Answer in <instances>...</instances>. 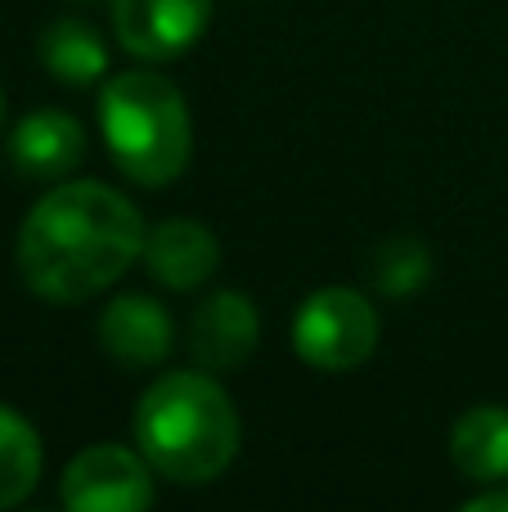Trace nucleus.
Masks as SVG:
<instances>
[{"label": "nucleus", "mask_w": 508, "mask_h": 512, "mask_svg": "<svg viewBox=\"0 0 508 512\" xmlns=\"http://www.w3.org/2000/svg\"><path fill=\"white\" fill-rule=\"evenodd\" d=\"M144 252V221L117 189L68 180L27 212L18 230V270L36 297L72 306L117 283Z\"/></svg>", "instance_id": "nucleus-1"}, {"label": "nucleus", "mask_w": 508, "mask_h": 512, "mask_svg": "<svg viewBox=\"0 0 508 512\" xmlns=\"http://www.w3.org/2000/svg\"><path fill=\"white\" fill-rule=\"evenodd\" d=\"M239 414L216 378L180 369L158 378L135 405V445L176 486H207L239 454Z\"/></svg>", "instance_id": "nucleus-2"}, {"label": "nucleus", "mask_w": 508, "mask_h": 512, "mask_svg": "<svg viewBox=\"0 0 508 512\" xmlns=\"http://www.w3.org/2000/svg\"><path fill=\"white\" fill-rule=\"evenodd\" d=\"M99 131L117 171L144 189H162L189 167V104L162 72H117L99 90Z\"/></svg>", "instance_id": "nucleus-3"}, {"label": "nucleus", "mask_w": 508, "mask_h": 512, "mask_svg": "<svg viewBox=\"0 0 508 512\" xmlns=\"http://www.w3.org/2000/svg\"><path fill=\"white\" fill-rule=\"evenodd\" d=\"M293 346L320 373L360 369L378 346V310L356 288H320L297 310Z\"/></svg>", "instance_id": "nucleus-4"}, {"label": "nucleus", "mask_w": 508, "mask_h": 512, "mask_svg": "<svg viewBox=\"0 0 508 512\" xmlns=\"http://www.w3.org/2000/svg\"><path fill=\"white\" fill-rule=\"evenodd\" d=\"M63 512H149V459L126 445H86L63 468Z\"/></svg>", "instance_id": "nucleus-5"}, {"label": "nucleus", "mask_w": 508, "mask_h": 512, "mask_svg": "<svg viewBox=\"0 0 508 512\" xmlns=\"http://www.w3.org/2000/svg\"><path fill=\"white\" fill-rule=\"evenodd\" d=\"M212 23V0H113V32L144 63L180 59Z\"/></svg>", "instance_id": "nucleus-6"}, {"label": "nucleus", "mask_w": 508, "mask_h": 512, "mask_svg": "<svg viewBox=\"0 0 508 512\" xmlns=\"http://www.w3.org/2000/svg\"><path fill=\"white\" fill-rule=\"evenodd\" d=\"M257 337H261V319L243 292H230V288L212 292L189 315V351L212 373L248 364L252 351H257Z\"/></svg>", "instance_id": "nucleus-7"}, {"label": "nucleus", "mask_w": 508, "mask_h": 512, "mask_svg": "<svg viewBox=\"0 0 508 512\" xmlns=\"http://www.w3.org/2000/svg\"><path fill=\"white\" fill-rule=\"evenodd\" d=\"M140 256L162 288L189 292V288H203L216 274V265H221V243H216V234L207 230L203 221L171 216V221L153 225V230L144 234Z\"/></svg>", "instance_id": "nucleus-8"}, {"label": "nucleus", "mask_w": 508, "mask_h": 512, "mask_svg": "<svg viewBox=\"0 0 508 512\" xmlns=\"http://www.w3.org/2000/svg\"><path fill=\"white\" fill-rule=\"evenodd\" d=\"M171 315L162 310V301L131 292V297L108 301V310L99 315V342L126 369H153L171 355Z\"/></svg>", "instance_id": "nucleus-9"}, {"label": "nucleus", "mask_w": 508, "mask_h": 512, "mask_svg": "<svg viewBox=\"0 0 508 512\" xmlns=\"http://www.w3.org/2000/svg\"><path fill=\"white\" fill-rule=\"evenodd\" d=\"M81 158H86V131L59 108L27 113L9 135V162L27 180H63Z\"/></svg>", "instance_id": "nucleus-10"}, {"label": "nucleus", "mask_w": 508, "mask_h": 512, "mask_svg": "<svg viewBox=\"0 0 508 512\" xmlns=\"http://www.w3.org/2000/svg\"><path fill=\"white\" fill-rule=\"evenodd\" d=\"M450 459L473 481H504L508 477V409L477 405L450 432Z\"/></svg>", "instance_id": "nucleus-11"}, {"label": "nucleus", "mask_w": 508, "mask_h": 512, "mask_svg": "<svg viewBox=\"0 0 508 512\" xmlns=\"http://www.w3.org/2000/svg\"><path fill=\"white\" fill-rule=\"evenodd\" d=\"M36 54H41L45 72L68 86H90L104 77L108 68V50L99 41V32L81 18H54L41 36H36Z\"/></svg>", "instance_id": "nucleus-12"}, {"label": "nucleus", "mask_w": 508, "mask_h": 512, "mask_svg": "<svg viewBox=\"0 0 508 512\" xmlns=\"http://www.w3.org/2000/svg\"><path fill=\"white\" fill-rule=\"evenodd\" d=\"M41 481V436L18 409L0 405V512L18 508Z\"/></svg>", "instance_id": "nucleus-13"}, {"label": "nucleus", "mask_w": 508, "mask_h": 512, "mask_svg": "<svg viewBox=\"0 0 508 512\" xmlns=\"http://www.w3.org/2000/svg\"><path fill=\"white\" fill-rule=\"evenodd\" d=\"M369 279L387 297H410V292H419L432 279V252L419 239H410V234H396V239H387L383 248L369 256Z\"/></svg>", "instance_id": "nucleus-14"}, {"label": "nucleus", "mask_w": 508, "mask_h": 512, "mask_svg": "<svg viewBox=\"0 0 508 512\" xmlns=\"http://www.w3.org/2000/svg\"><path fill=\"white\" fill-rule=\"evenodd\" d=\"M459 512H508V490H486V495L468 499Z\"/></svg>", "instance_id": "nucleus-15"}, {"label": "nucleus", "mask_w": 508, "mask_h": 512, "mask_svg": "<svg viewBox=\"0 0 508 512\" xmlns=\"http://www.w3.org/2000/svg\"><path fill=\"white\" fill-rule=\"evenodd\" d=\"M0 122H5V90H0Z\"/></svg>", "instance_id": "nucleus-16"}]
</instances>
